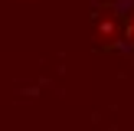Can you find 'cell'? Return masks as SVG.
Instances as JSON below:
<instances>
[{
    "label": "cell",
    "instance_id": "cell-1",
    "mask_svg": "<svg viewBox=\"0 0 134 131\" xmlns=\"http://www.w3.org/2000/svg\"><path fill=\"white\" fill-rule=\"evenodd\" d=\"M128 33H131V36H134V20H131V23H128Z\"/></svg>",
    "mask_w": 134,
    "mask_h": 131
}]
</instances>
